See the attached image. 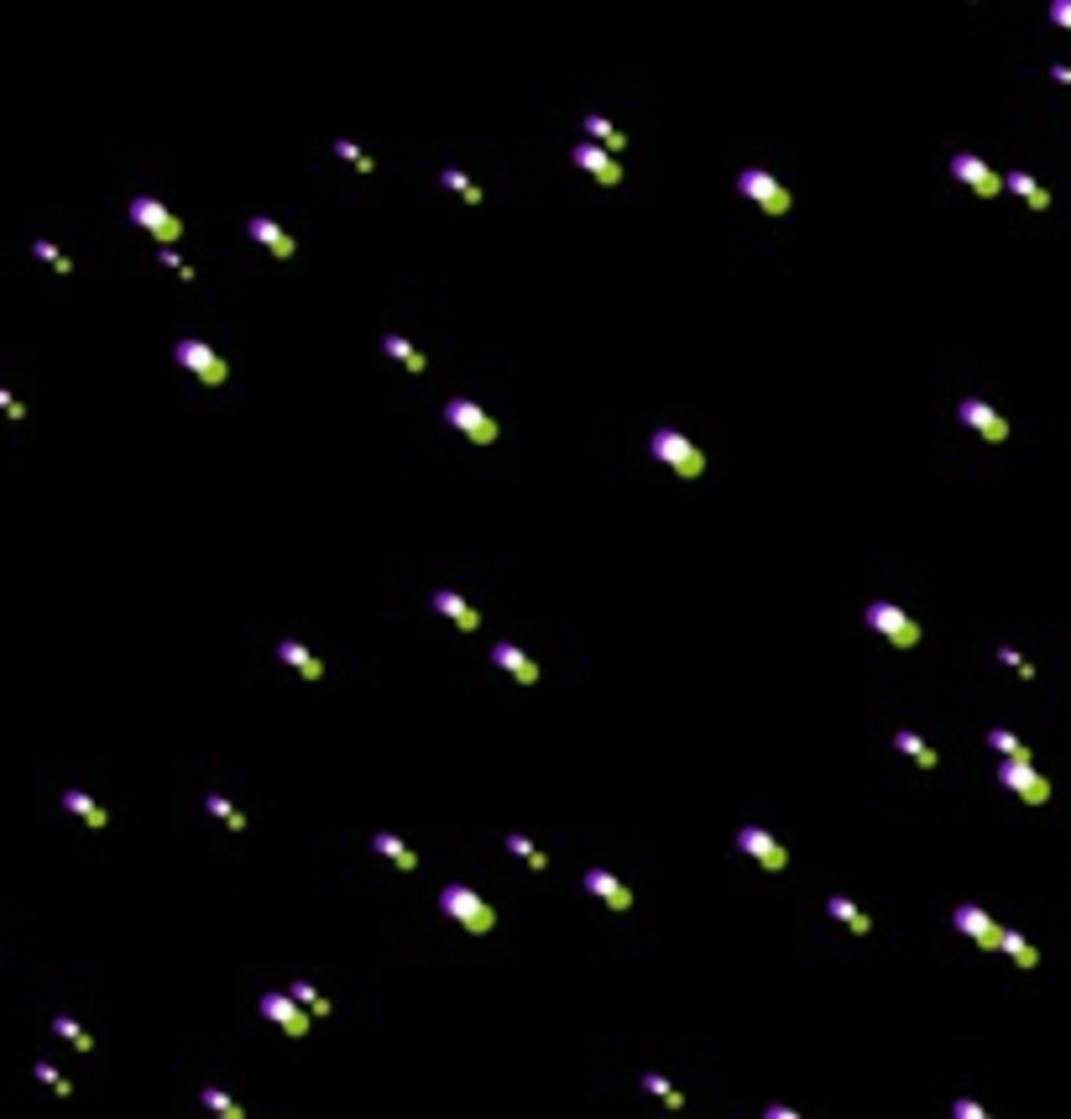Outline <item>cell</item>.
Here are the masks:
<instances>
[{"mask_svg": "<svg viewBox=\"0 0 1071 1119\" xmlns=\"http://www.w3.org/2000/svg\"><path fill=\"white\" fill-rule=\"evenodd\" d=\"M434 612H439V618H450L460 633H476L481 628V612L465 602L460 591H434Z\"/></svg>", "mask_w": 1071, "mask_h": 1119, "instance_id": "cell-18", "label": "cell"}, {"mask_svg": "<svg viewBox=\"0 0 1071 1119\" xmlns=\"http://www.w3.org/2000/svg\"><path fill=\"white\" fill-rule=\"evenodd\" d=\"M204 811L220 821V827H230V832H246V811H236L225 801V795H204Z\"/></svg>", "mask_w": 1071, "mask_h": 1119, "instance_id": "cell-32", "label": "cell"}, {"mask_svg": "<svg viewBox=\"0 0 1071 1119\" xmlns=\"http://www.w3.org/2000/svg\"><path fill=\"white\" fill-rule=\"evenodd\" d=\"M1004 189H1009V194H1019V199L1035 210V215H1040V210H1051V189H1045L1035 173H1009V178H1004Z\"/></svg>", "mask_w": 1071, "mask_h": 1119, "instance_id": "cell-23", "label": "cell"}, {"mask_svg": "<svg viewBox=\"0 0 1071 1119\" xmlns=\"http://www.w3.org/2000/svg\"><path fill=\"white\" fill-rule=\"evenodd\" d=\"M439 184H445V189H455V194H460L465 204H481V199H486V194H481V184H476V178L465 173V168H445V173H439Z\"/></svg>", "mask_w": 1071, "mask_h": 1119, "instance_id": "cell-31", "label": "cell"}, {"mask_svg": "<svg viewBox=\"0 0 1071 1119\" xmlns=\"http://www.w3.org/2000/svg\"><path fill=\"white\" fill-rule=\"evenodd\" d=\"M439 910H445L455 926H465V931H492L497 926V910L486 905L471 884H445V889H439Z\"/></svg>", "mask_w": 1071, "mask_h": 1119, "instance_id": "cell-1", "label": "cell"}, {"mask_svg": "<svg viewBox=\"0 0 1071 1119\" xmlns=\"http://www.w3.org/2000/svg\"><path fill=\"white\" fill-rule=\"evenodd\" d=\"M894 748L904 753V759H915L920 769H936V764H941V753L930 748V743H925L920 733H910V727H899V733H894Z\"/></svg>", "mask_w": 1071, "mask_h": 1119, "instance_id": "cell-26", "label": "cell"}, {"mask_svg": "<svg viewBox=\"0 0 1071 1119\" xmlns=\"http://www.w3.org/2000/svg\"><path fill=\"white\" fill-rule=\"evenodd\" d=\"M1051 21L1061 32H1071V0H1051Z\"/></svg>", "mask_w": 1071, "mask_h": 1119, "instance_id": "cell-43", "label": "cell"}, {"mask_svg": "<svg viewBox=\"0 0 1071 1119\" xmlns=\"http://www.w3.org/2000/svg\"><path fill=\"white\" fill-rule=\"evenodd\" d=\"M32 257H37V262H48V267L58 272V278H68V272H74V262H68L53 241H32Z\"/></svg>", "mask_w": 1071, "mask_h": 1119, "instance_id": "cell-36", "label": "cell"}, {"mask_svg": "<svg viewBox=\"0 0 1071 1119\" xmlns=\"http://www.w3.org/2000/svg\"><path fill=\"white\" fill-rule=\"evenodd\" d=\"M586 136H596V147H601V152H612V157L627 147V131H622L617 121H607V116H586Z\"/></svg>", "mask_w": 1071, "mask_h": 1119, "instance_id": "cell-27", "label": "cell"}, {"mask_svg": "<svg viewBox=\"0 0 1071 1119\" xmlns=\"http://www.w3.org/2000/svg\"><path fill=\"white\" fill-rule=\"evenodd\" d=\"M445 424L460 429V435L471 440V445H497V440H502V424L486 414L481 403H471V398H450V403H445Z\"/></svg>", "mask_w": 1071, "mask_h": 1119, "instance_id": "cell-3", "label": "cell"}, {"mask_svg": "<svg viewBox=\"0 0 1071 1119\" xmlns=\"http://www.w3.org/2000/svg\"><path fill=\"white\" fill-rule=\"evenodd\" d=\"M0 414H6V419H16V424H21V419H27V403H21V398H11V393H6V387H0Z\"/></svg>", "mask_w": 1071, "mask_h": 1119, "instance_id": "cell-41", "label": "cell"}, {"mask_svg": "<svg viewBox=\"0 0 1071 1119\" xmlns=\"http://www.w3.org/2000/svg\"><path fill=\"white\" fill-rule=\"evenodd\" d=\"M988 748H998L1004 759H1030V743H1024L1019 733H1009V727H993V733H988Z\"/></svg>", "mask_w": 1071, "mask_h": 1119, "instance_id": "cell-34", "label": "cell"}, {"mask_svg": "<svg viewBox=\"0 0 1071 1119\" xmlns=\"http://www.w3.org/2000/svg\"><path fill=\"white\" fill-rule=\"evenodd\" d=\"M162 267H173V272H178V283H194V267H189V262H183V257H178V251H173V246H162Z\"/></svg>", "mask_w": 1071, "mask_h": 1119, "instance_id": "cell-40", "label": "cell"}, {"mask_svg": "<svg viewBox=\"0 0 1071 1119\" xmlns=\"http://www.w3.org/2000/svg\"><path fill=\"white\" fill-rule=\"evenodd\" d=\"M1051 79H1056V84H1066V89H1071V68H1066V63H1056V68H1051Z\"/></svg>", "mask_w": 1071, "mask_h": 1119, "instance_id": "cell-45", "label": "cell"}, {"mask_svg": "<svg viewBox=\"0 0 1071 1119\" xmlns=\"http://www.w3.org/2000/svg\"><path fill=\"white\" fill-rule=\"evenodd\" d=\"M737 189L748 194L758 210H768V215H789V210H795V194H789L768 168H742V173H737Z\"/></svg>", "mask_w": 1071, "mask_h": 1119, "instance_id": "cell-6", "label": "cell"}, {"mask_svg": "<svg viewBox=\"0 0 1071 1119\" xmlns=\"http://www.w3.org/2000/svg\"><path fill=\"white\" fill-rule=\"evenodd\" d=\"M277 659H283V665H288V670H298V675H304V680H319V675H324V665H319V654H309L304 644H298V638H283V644H277Z\"/></svg>", "mask_w": 1071, "mask_h": 1119, "instance_id": "cell-24", "label": "cell"}, {"mask_svg": "<svg viewBox=\"0 0 1071 1119\" xmlns=\"http://www.w3.org/2000/svg\"><path fill=\"white\" fill-rule=\"evenodd\" d=\"M998 785L1014 790L1024 806H1045V801H1051V780L1035 769V759H1004V764H998Z\"/></svg>", "mask_w": 1071, "mask_h": 1119, "instance_id": "cell-5", "label": "cell"}, {"mask_svg": "<svg viewBox=\"0 0 1071 1119\" xmlns=\"http://www.w3.org/2000/svg\"><path fill=\"white\" fill-rule=\"evenodd\" d=\"M262 1015L272 1020V1025H283V1031L293 1036V1041H304L309 1036V1025H314V1015L298 1004L288 989H272V994H262Z\"/></svg>", "mask_w": 1071, "mask_h": 1119, "instance_id": "cell-11", "label": "cell"}, {"mask_svg": "<svg viewBox=\"0 0 1071 1119\" xmlns=\"http://www.w3.org/2000/svg\"><path fill=\"white\" fill-rule=\"evenodd\" d=\"M575 168H580V173H591L601 189H617V184H622V163H617L612 152H601L596 142H575Z\"/></svg>", "mask_w": 1071, "mask_h": 1119, "instance_id": "cell-14", "label": "cell"}, {"mask_svg": "<svg viewBox=\"0 0 1071 1119\" xmlns=\"http://www.w3.org/2000/svg\"><path fill=\"white\" fill-rule=\"evenodd\" d=\"M868 628L883 638V644H894V649H915L920 644V623L904 607H894V602H868Z\"/></svg>", "mask_w": 1071, "mask_h": 1119, "instance_id": "cell-4", "label": "cell"}, {"mask_svg": "<svg viewBox=\"0 0 1071 1119\" xmlns=\"http://www.w3.org/2000/svg\"><path fill=\"white\" fill-rule=\"evenodd\" d=\"M288 994H293L298 1004H304V1010H309L314 1020H330V1015H335V1004L324 999V994H319V989L309 984V978H293V984H288Z\"/></svg>", "mask_w": 1071, "mask_h": 1119, "instance_id": "cell-28", "label": "cell"}, {"mask_svg": "<svg viewBox=\"0 0 1071 1119\" xmlns=\"http://www.w3.org/2000/svg\"><path fill=\"white\" fill-rule=\"evenodd\" d=\"M998 659H1004V665H1009V670H1019L1024 680H1035V665H1030V659H1024V654H1019L1014 644H998Z\"/></svg>", "mask_w": 1071, "mask_h": 1119, "instance_id": "cell-39", "label": "cell"}, {"mask_svg": "<svg viewBox=\"0 0 1071 1119\" xmlns=\"http://www.w3.org/2000/svg\"><path fill=\"white\" fill-rule=\"evenodd\" d=\"M32 1078H37V1083H48V1088L58 1093V1099H68V1093H74V1083H68L53 1062H32Z\"/></svg>", "mask_w": 1071, "mask_h": 1119, "instance_id": "cell-37", "label": "cell"}, {"mask_svg": "<svg viewBox=\"0 0 1071 1119\" xmlns=\"http://www.w3.org/2000/svg\"><path fill=\"white\" fill-rule=\"evenodd\" d=\"M173 356H178V367H183V372H194L204 387H220V382L230 377L225 356H220L215 346H209V340H178Z\"/></svg>", "mask_w": 1071, "mask_h": 1119, "instance_id": "cell-8", "label": "cell"}, {"mask_svg": "<svg viewBox=\"0 0 1071 1119\" xmlns=\"http://www.w3.org/2000/svg\"><path fill=\"white\" fill-rule=\"evenodd\" d=\"M507 853L518 858V863H528V869H549V853H539L523 832H507Z\"/></svg>", "mask_w": 1071, "mask_h": 1119, "instance_id": "cell-33", "label": "cell"}, {"mask_svg": "<svg viewBox=\"0 0 1071 1119\" xmlns=\"http://www.w3.org/2000/svg\"><path fill=\"white\" fill-rule=\"evenodd\" d=\"M951 178L967 184L977 199H998V194H1004V173H993L977 152H957V157H951Z\"/></svg>", "mask_w": 1071, "mask_h": 1119, "instance_id": "cell-9", "label": "cell"}, {"mask_svg": "<svg viewBox=\"0 0 1071 1119\" xmlns=\"http://www.w3.org/2000/svg\"><path fill=\"white\" fill-rule=\"evenodd\" d=\"M382 351H387L392 361H398V367H408L413 377H424V372H429V356L418 351L408 335H382Z\"/></svg>", "mask_w": 1071, "mask_h": 1119, "instance_id": "cell-21", "label": "cell"}, {"mask_svg": "<svg viewBox=\"0 0 1071 1119\" xmlns=\"http://www.w3.org/2000/svg\"><path fill=\"white\" fill-rule=\"evenodd\" d=\"M643 1088L654 1093V1099H659V1104H664L669 1114H680V1109H685V1093L674 1088V1083L664 1078V1072H643Z\"/></svg>", "mask_w": 1071, "mask_h": 1119, "instance_id": "cell-29", "label": "cell"}, {"mask_svg": "<svg viewBox=\"0 0 1071 1119\" xmlns=\"http://www.w3.org/2000/svg\"><path fill=\"white\" fill-rule=\"evenodd\" d=\"M492 665L502 670V675H512L518 685H539V665H533V654H523L518 644H492Z\"/></svg>", "mask_w": 1071, "mask_h": 1119, "instance_id": "cell-15", "label": "cell"}, {"mask_svg": "<svg viewBox=\"0 0 1071 1119\" xmlns=\"http://www.w3.org/2000/svg\"><path fill=\"white\" fill-rule=\"evenodd\" d=\"M199 1104H204L209 1114H220V1119H246V1109H241L236 1099H230L225 1088H215V1083H209V1088H199Z\"/></svg>", "mask_w": 1071, "mask_h": 1119, "instance_id": "cell-30", "label": "cell"}, {"mask_svg": "<svg viewBox=\"0 0 1071 1119\" xmlns=\"http://www.w3.org/2000/svg\"><path fill=\"white\" fill-rule=\"evenodd\" d=\"M586 895H596L607 910H633V889H627L617 874H607V869H591L586 874Z\"/></svg>", "mask_w": 1071, "mask_h": 1119, "instance_id": "cell-17", "label": "cell"}, {"mask_svg": "<svg viewBox=\"0 0 1071 1119\" xmlns=\"http://www.w3.org/2000/svg\"><path fill=\"white\" fill-rule=\"evenodd\" d=\"M951 1114H957V1119H988V1109L977 1104V1099H957V1104H951Z\"/></svg>", "mask_w": 1071, "mask_h": 1119, "instance_id": "cell-42", "label": "cell"}, {"mask_svg": "<svg viewBox=\"0 0 1071 1119\" xmlns=\"http://www.w3.org/2000/svg\"><path fill=\"white\" fill-rule=\"evenodd\" d=\"M826 910H831V921H842L852 936H868V931H873V916H868V910L857 905V900H847V895H831Z\"/></svg>", "mask_w": 1071, "mask_h": 1119, "instance_id": "cell-20", "label": "cell"}, {"mask_svg": "<svg viewBox=\"0 0 1071 1119\" xmlns=\"http://www.w3.org/2000/svg\"><path fill=\"white\" fill-rule=\"evenodd\" d=\"M957 419L972 429V435H983L988 445H1004V440H1009V419L998 414L993 403H983V398H967V403L957 408Z\"/></svg>", "mask_w": 1071, "mask_h": 1119, "instance_id": "cell-12", "label": "cell"}, {"mask_svg": "<svg viewBox=\"0 0 1071 1119\" xmlns=\"http://www.w3.org/2000/svg\"><path fill=\"white\" fill-rule=\"evenodd\" d=\"M998 952H1009L1019 968H1040V947H1035L1024 931H1009V926H1004V931H998Z\"/></svg>", "mask_w": 1071, "mask_h": 1119, "instance_id": "cell-25", "label": "cell"}, {"mask_svg": "<svg viewBox=\"0 0 1071 1119\" xmlns=\"http://www.w3.org/2000/svg\"><path fill=\"white\" fill-rule=\"evenodd\" d=\"M335 152H340V157H345V163H351L356 173H377V163H371V157H366V152H361V147L351 142V136H340V142H335Z\"/></svg>", "mask_w": 1071, "mask_h": 1119, "instance_id": "cell-38", "label": "cell"}, {"mask_svg": "<svg viewBox=\"0 0 1071 1119\" xmlns=\"http://www.w3.org/2000/svg\"><path fill=\"white\" fill-rule=\"evenodd\" d=\"M131 220L142 225V231H147L157 246H178V241H183V220H178L162 199H152V194L131 199Z\"/></svg>", "mask_w": 1071, "mask_h": 1119, "instance_id": "cell-7", "label": "cell"}, {"mask_svg": "<svg viewBox=\"0 0 1071 1119\" xmlns=\"http://www.w3.org/2000/svg\"><path fill=\"white\" fill-rule=\"evenodd\" d=\"M737 853H748L758 869H768V874H784V869H789L784 842H779V837H768L763 827H737Z\"/></svg>", "mask_w": 1071, "mask_h": 1119, "instance_id": "cell-10", "label": "cell"}, {"mask_svg": "<svg viewBox=\"0 0 1071 1119\" xmlns=\"http://www.w3.org/2000/svg\"><path fill=\"white\" fill-rule=\"evenodd\" d=\"M63 811H74L84 827H95V832H105L110 827V811L95 801V795H84V790H63Z\"/></svg>", "mask_w": 1071, "mask_h": 1119, "instance_id": "cell-19", "label": "cell"}, {"mask_svg": "<svg viewBox=\"0 0 1071 1119\" xmlns=\"http://www.w3.org/2000/svg\"><path fill=\"white\" fill-rule=\"evenodd\" d=\"M53 1031H58L63 1041H74L79 1052H95V1036H89V1031H84V1025H79L74 1015H53Z\"/></svg>", "mask_w": 1071, "mask_h": 1119, "instance_id": "cell-35", "label": "cell"}, {"mask_svg": "<svg viewBox=\"0 0 1071 1119\" xmlns=\"http://www.w3.org/2000/svg\"><path fill=\"white\" fill-rule=\"evenodd\" d=\"M763 1114H768V1119H800V1109H795V1104H768Z\"/></svg>", "mask_w": 1071, "mask_h": 1119, "instance_id": "cell-44", "label": "cell"}, {"mask_svg": "<svg viewBox=\"0 0 1071 1119\" xmlns=\"http://www.w3.org/2000/svg\"><path fill=\"white\" fill-rule=\"evenodd\" d=\"M648 450H654V461H664L680 482H701L706 476V455H701V445H690L685 435H674V429H659L654 440H648Z\"/></svg>", "mask_w": 1071, "mask_h": 1119, "instance_id": "cell-2", "label": "cell"}, {"mask_svg": "<svg viewBox=\"0 0 1071 1119\" xmlns=\"http://www.w3.org/2000/svg\"><path fill=\"white\" fill-rule=\"evenodd\" d=\"M951 926H957L962 936H972V947L998 952V931H1004V926H998L983 905H957V910H951Z\"/></svg>", "mask_w": 1071, "mask_h": 1119, "instance_id": "cell-13", "label": "cell"}, {"mask_svg": "<svg viewBox=\"0 0 1071 1119\" xmlns=\"http://www.w3.org/2000/svg\"><path fill=\"white\" fill-rule=\"evenodd\" d=\"M246 231H251V241H256V246H267V251H272V257H277V262H288V257H298V241H293V236H288V231H283V225H277V220H267V215H256V220L246 225Z\"/></svg>", "mask_w": 1071, "mask_h": 1119, "instance_id": "cell-16", "label": "cell"}, {"mask_svg": "<svg viewBox=\"0 0 1071 1119\" xmlns=\"http://www.w3.org/2000/svg\"><path fill=\"white\" fill-rule=\"evenodd\" d=\"M371 853H382V858L392 863V869H403V874H413V869H418V853L408 848L403 837H392V832H377V837H371Z\"/></svg>", "mask_w": 1071, "mask_h": 1119, "instance_id": "cell-22", "label": "cell"}]
</instances>
